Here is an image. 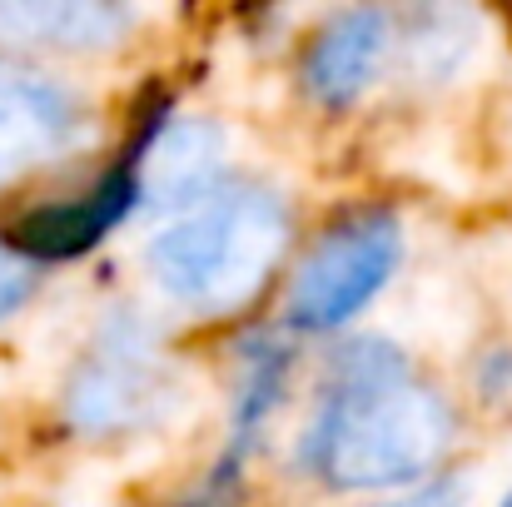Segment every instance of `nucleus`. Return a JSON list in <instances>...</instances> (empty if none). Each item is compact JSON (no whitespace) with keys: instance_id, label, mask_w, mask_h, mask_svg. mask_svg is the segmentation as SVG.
<instances>
[{"instance_id":"39448f33","label":"nucleus","mask_w":512,"mask_h":507,"mask_svg":"<svg viewBox=\"0 0 512 507\" xmlns=\"http://www.w3.org/2000/svg\"><path fill=\"white\" fill-rule=\"evenodd\" d=\"M90 120V105L70 85L0 65V189L70 160L90 140Z\"/></svg>"},{"instance_id":"423d86ee","label":"nucleus","mask_w":512,"mask_h":507,"mask_svg":"<svg viewBox=\"0 0 512 507\" xmlns=\"http://www.w3.org/2000/svg\"><path fill=\"white\" fill-rule=\"evenodd\" d=\"M388 65H393V10L358 5V10L329 15L314 30L299 60V85L319 110L339 115V110H353L383 80Z\"/></svg>"},{"instance_id":"9d476101","label":"nucleus","mask_w":512,"mask_h":507,"mask_svg":"<svg viewBox=\"0 0 512 507\" xmlns=\"http://www.w3.org/2000/svg\"><path fill=\"white\" fill-rule=\"evenodd\" d=\"M30 289H35V269H30V259L15 254V249L0 239V319H5L10 309H20V304L30 299Z\"/></svg>"},{"instance_id":"1a4fd4ad","label":"nucleus","mask_w":512,"mask_h":507,"mask_svg":"<svg viewBox=\"0 0 512 507\" xmlns=\"http://www.w3.org/2000/svg\"><path fill=\"white\" fill-rule=\"evenodd\" d=\"M478 50V15L453 5H423L408 20L393 15V60L413 85L453 80Z\"/></svg>"},{"instance_id":"f257e3e1","label":"nucleus","mask_w":512,"mask_h":507,"mask_svg":"<svg viewBox=\"0 0 512 507\" xmlns=\"http://www.w3.org/2000/svg\"><path fill=\"white\" fill-rule=\"evenodd\" d=\"M458 443L453 403L383 338L348 343L309 413L299 458L329 493H408Z\"/></svg>"},{"instance_id":"6e6552de","label":"nucleus","mask_w":512,"mask_h":507,"mask_svg":"<svg viewBox=\"0 0 512 507\" xmlns=\"http://www.w3.org/2000/svg\"><path fill=\"white\" fill-rule=\"evenodd\" d=\"M140 10L130 5H95V0H50V5H0V40L90 55L110 50L135 30Z\"/></svg>"},{"instance_id":"20e7f679","label":"nucleus","mask_w":512,"mask_h":507,"mask_svg":"<svg viewBox=\"0 0 512 507\" xmlns=\"http://www.w3.org/2000/svg\"><path fill=\"white\" fill-rule=\"evenodd\" d=\"M403 264V224L393 209H353L339 214L299 259L284 299V319L299 334L348 329L398 274Z\"/></svg>"},{"instance_id":"f03ea898","label":"nucleus","mask_w":512,"mask_h":507,"mask_svg":"<svg viewBox=\"0 0 512 507\" xmlns=\"http://www.w3.org/2000/svg\"><path fill=\"white\" fill-rule=\"evenodd\" d=\"M289 239V199L269 184L229 179L150 239L145 269L179 314L224 319L264 294L289 254Z\"/></svg>"},{"instance_id":"9b49d317","label":"nucleus","mask_w":512,"mask_h":507,"mask_svg":"<svg viewBox=\"0 0 512 507\" xmlns=\"http://www.w3.org/2000/svg\"><path fill=\"white\" fill-rule=\"evenodd\" d=\"M498 507H512V493H508V498H503V503H498Z\"/></svg>"},{"instance_id":"0eeeda50","label":"nucleus","mask_w":512,"mask_h":507,"mask_svg":"<svg viewBox=\"0 0 512 507\" xmlns=\"http://www.w3.org/2000/svg\"><path fill=\"white\" fill-rule=\"evenodd\" d=\"M224 135L214 120L204 115H174L155 130L140 174H135V199L150 214L179 219L184 209H194L199 199H209L224 179Z\"/></svg>"},{"instance_id":"7ed1b4c3","label":"nucleus","mask_w":512,"mask_h":507,"mask_svg":"<svg viewBox=\"0 0 512 507\" xmlns=\"http://www.w3.org/2000/svg\"><path fill=\"white\" fill-rule=\"evenodd\" d=\"M174 393H179L174 358L165 353L155 324L120 309L105 314V324L75 358L60 408L80 438H135L165 423Z\"/></svg>"}]
</instances>
